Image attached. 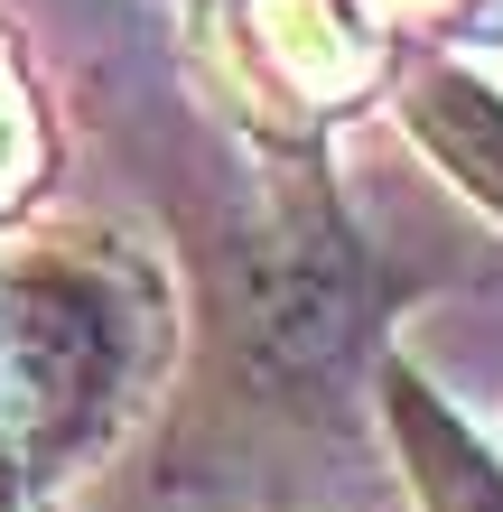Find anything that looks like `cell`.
<instances>
[{"mask_svg":"<svg viewBox=\"0 0 503 512\" xmlns=\"http://www.w3.org/2000/svg\"><path fill=\"white\" fill-rule=\"evenodd\" d=\"M168 364V289L112 233L0 252V447L10 475H75Z\"/></svg>","mask_w":503,"mask_h":512,"instance_id":"1","label":"cell"},{"mask_svg":"<svg viewBox=\"0 0 503 512\" xmlns=\"http://www.w3.org/2000/svg\"><path fill=\"white\" fill-rule=\"evenodd\" d=\"M382 419H392V447L429 512H503V466L457 429V410L420 373H382Z\"/></svg>","mask_w":503,"mask_h":512,"instance_id":"2","label":"cell"},{"mask_svg":"<svg viewBox=\"0 0 503 512\" xmlns=\"http://www.w3.org/2000/svg\"><path fill=\"white\" fill-rule=\"evenodd\" d=\"M410 131L429 140V159L448 168L466 196H485L494 215H503V103H494V84L429 75L420 94H410Z\"/></svg>","mask_w":503,"mask_h":512,"instance_id":"3","label":"cell"},{"mask_svg":"<svg viewBox=\"0 0 503 512\" xmlns=\"http://www.w3.org/2000/svg\"><path fill=\"white\" fill-rule=\"evenodd\" d=\"M261 38H271V56L308 94H345V84L364 75V47H354V28L336 19V0H261Z\"/></svg>","mask_w":503,"mask_h":512,"instance_id":"4","label":"cell"},{"mask_svg":"<svg viewBox=\"0 0 503 512\" xmlns=\"http://www.w3.org/2000/svg\"><path fill=\"white\" fill-rule=\"evenodd\" d=\"M19 159H28V112L10 94V75H0V196L19 187Z\"/></svg>","mask_w":503,"mask_h":512,"instance_id":"5","label":"cell"},{"mask_svg":"<svg viewBox=\"0 0 503 512\" xmlns=\"http://www.w3.org/2000/svg\"><path fill=\"white\" fill-rule=\"evenodd\" d=\"M10 494H19V475H10V447H0V512H19Z\"/></svg>","mask_w":503,"mask_h":512,"instance_id":"6","label":"cell"},{"mask_svg":"<svg viewBox=\"0 0 503 512\" xmlns=\"http://www.w3.org/2000/svg\"><path fill=\"white\" fill-rule=\"evenodd\" d=\"M382 10H429V0H382Z\"/></svg>","mask_w":503,"mask_h":512,"instance_id":"7","label":"cell"}]
</instances>
